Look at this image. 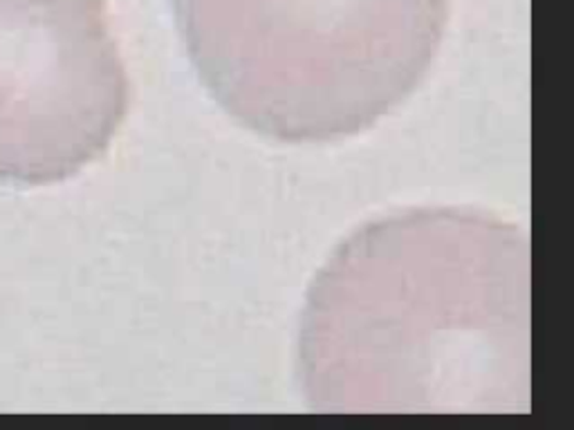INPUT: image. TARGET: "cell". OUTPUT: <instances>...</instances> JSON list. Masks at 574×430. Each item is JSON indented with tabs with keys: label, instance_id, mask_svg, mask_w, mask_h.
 <instances>
[{
	"label": "cell",
	"instance_id": "cell-2",
	"mask_svg": "<svg viewBox=\"0 0 574 430\" xmlns=\"http://www.w3.org/2000/svg\"><path fill=\"white\" fill-rule=\"evenodd\" d=\"M173 12L227 115L274 141L325 143L411 97L440 53L451 0H173Z\"/></svg>",
	"mask_w": 574,
	"mask_h": 430
},
{
	"label": "cell",
	"instance_id": "cell-1",
	"mask_svg": "<svg viewBox=\"0 0 574 430\" xmlns=\"http://www.w3.org/2000/svg\"><path fill=\"white\" fill-rule=\"evenodd\" d=\"M299 372L317 412L530 410V241L462 207L355 231L319 269Z\"/></svg>",
	"mask_w": 574,
	"mask_h": 430
},
{
	"label": "cell",
	"instance_id": "cell-3",
	"mask_svg": "<svg viewBox=\"0 0 574 430\" xmlns=\"http://www.w3.org/2000/svg\"><path fill=\"white\" fill-rule=\"evenodd\" d=\"M128 106L106 0H0V184L74 177L111 149Z\"/></svg>",
	"mask_w": 574,
	"mask_h": 430
}]
</instances>
